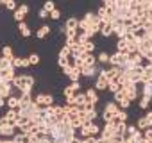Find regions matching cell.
Returning <instances> with one entry per match:
<instances>
[{
	"label": "cell",
	"instance_id": "6da1fadb",
	"mask_svg": "<svg viewBox=\"0 0 152 143\" xmlns=\"http://www.w3.org/2000/svg\"><path fill=\"white\" fill-rule=\"evenodd\" d=\"M34 84H36V79H34L32 75H27V74L16 75V77L13 79V88L18 90L20 93H32Z\"/></svg>",
	"mask_w": 152,
	"mask_h": 143
},
{
	"label": "cell",
	"instance_id": "7a4b0ae2",
	"mask_svg": "<svg viewBox=\"0 0 152 143\" xmlns=\"http://www.w3.org/2000/svg\"><path fill=\"white\" fill-rule=\"evenodd\" d=\"M138 86H140V84H134V82H131V81H129V82H125V84L122 86V91L125 93V97H127L131 102H132V100H136V98H140V95H141Z\"/></svg>",
	"mask_w": 152,
	"mask_h": 143
},
{
	"label": "cell",
	"instance_id": "3957f363",
	"mask_svg": "<svg viewBox=\"0 0 152 143\" xmlns=\"http://www.w3.org/2000/svg\"><path fill=\"white\" fill-rule=\"evenodd\" d=\"M118 109H120V107H118V104H116L115 100L107 102V104H106V107H104V111H102V120H104V123L113 122V120H115V115H116V111H118Z\"/></svg>",
	"mask_w": 152,
	"mask_h": 143
},
{
	"label": "cell",
	"instance_id": "277c9868",
	"mask_svg": "<svg viewBox=\"0 0 152 143\" xmlns=\"http://www.w3.org/2000/svg\"><path fill=\"white\" fill-rule=\"evenodd\" d=\"M129 61V54H124V52H115V54H109V64L111 66H124L125 63Z\"/></svg>",
	"mask_w": 152,
	"mask_h": 143
},
{
	"label": "cell",
	"instance_id": "5b68a950",
	"mask_svg": "<svg viewBox=\"0 0 152 143\" xmlns=\"http://www.w3.org/2000/svg\"><path fill=\"white\" fill-rule=\"evenodd\" d=\"M61 70H63V74H64L72 82H73V81H79V79L83 77V75H81V70L75 68L73 64H68V66H64V68H61Z\"/></svg>",
	"mask_w": 152,
	"mask_h": 143
},
{
	"label": "cell",
	"instance_id": "8992f818",
	"mask_svg": "<svg viewBox=\"0 0 152 143\" xmlns=\"http://www.w3.org/2000/svg\"><path fill=\"white\" fill-rule=\"evenodd\" d=\"M34 102L41 107H47V106H54V97L50 93H38L34 97Z\"/></svg>",
	"mask_w": 152,
	"mask_h": 143
},
{
	"label": "cell",
	"instance_id": "52a82bcc",
	"mask_svg": "<svg viewBox=\"0 0 152 143\" xmlns=\"http://www.w3.org/2000/svg\"><path fill=\"white\" fill-rule=\"evenodd\" d=\"M29 15V6L27 4H22V6H18L16 7V11L13 13V18H15V22H23L25 20V16Z\"/></svg>",
	"mask_w": 152,
	"mask_h": 143
},
{
	"label": "cell",
	"instance_id": "ba28073f",
	"mask_svg": "<svg viewBox=\"0 0 152 143\" xmlns=\"http://www.w3.org/2000/svg\"><path fill=\"white\" fill-rule=\"evenodd\" d=\"M107 84H109V81H107V77H104L102 74H99L97 75V81H95V90L97 91H104V90H107Z\"/></svg>",
	"mask_w": 152,
	"mask_h": 143
},
{
	"label": "cell",
	"instance_id": "9c48e42d",
	"mask_svg": "<svg viewBox=\"0 0 152 143\" xmlns=\"http://www.w3.org/2000/svg\"><path fill=\"white\" fill-rule=\"evenodd\" d=\"M16 131H18V129H16L13 123H6L2 129H0V136H2V138H13Z\"/></svg>",
	"mask_w": 152,
	"mask_h": 143
},
{
	"label": "cell",
	"instance_id": "30bf717a",
	"mask_svg": "<svg viewBox=\"0 0 152 143\" xmlns=\"http://www.w3.org/2000/svg\"><path fill=\"white\" fill-rule=\"evenodd\" d=\"M11 63H13V66H15V68H29V66H31L29 57H18V55H15Z\"/></svg>",
	"mask_w": 152,
	"mask_h": 143
},
{
	"label": "cell",
	"instance_id": "8fae6325",
	"mask_svg": "<svg viewBox=\"0 0 152 143\" xmlns=\"http://www.w3.org/2000/svg\"><path fill=\"white\" fill-rule=\"evenodd\" d=\"M64 29H66V31H79V18L70 16V18L64 22Z\"/></svg>",
	"mask_w": 152,
	"mask_h": 143
},
{
	"label": "cell",
	"instance_id": "7c38bea8",
	"mask_svg": "<svg viewBox=\"0 0 152 143\" xmlns=\"http://www.w3.org/2000/svg\"><path fill=\"white\" fill-rule=\"evenodd\" d=\"M84 95H86L88 102H91V104H95V106H97V102H99V91H97L95 88H88Z\"/></svg>",
	"mask_w": 152,
	"mask_h": 143
},
{
	"label": "cell",
	"instance_id": "4fadbf2b",
	"mask_svg": "<svg viewBox=\"0 0 152 143\" xmlns=\"http://www.w3.org/2000/svg\"><path fill=\"white\" fill-rule=\"evenodd\" d=\"M86 102H88V98H86V95H84V93L77 91V93L73 95V106H77V107H83Z\"/></svg>",
	"mask_w": 152,
	"mask_h": 143
},
{
	"label": "cell",
	"instance_id": "5bb4252c",
	"mask_svg": "<svg viewBox=\"0 0 152 143\" xmlns=\"http://www.w3.org/2000/svg\"><path fill=\"white\" fill-rule=\"evenodd\" d=\"M6 106L9 109H18L20 107V97L18 95H11L9 98H6Z\"/></svg>",
	"mask_w": 152,
	"mask_h": 143
},
{
	"label": "cell",
	"instance_id": "9a60e30c",
	"mask_svg": "<svg viewBox=\"0 0 152 143\" xmlns=\"http://www.w3.org/2000/svg\"><path fill=\"white\" fill-rule=\"evenodd\" d=\"M18 31H20L22 38H31V34H32L31 27H29V25H27L25 22H20V23H18Z\"/></svg>",
	"mask_w": 152,
	"mask_h": 143
},
{
	"label": "cell",
	"instance_id": "2e32d148",
	"mask_svg": "<svg viewBox=\"0 0 152 143\" xmlns=\"http://www.w3.org/2000/svg\"><path fill=\"white\" fill-rule=\"evenodd\" d=\"M100 36L102 38H111L113 36V27L109 25V23H102V27H100Z\"/></svg>",
	"mask_w": 152,
	"mask_h": 143
},
{
	"label": "cell",
	"instance_id": "e0dca14e",
	"mask_svg": "<svg viewBox=\"0 0 152 143\" xmlns=\"http://www.w3.org/2000/svg\"><path fill=\"white\" fill-rule=\"evenodd\" d=\"M48 34H50V27H48V25H41V27L36 31V38H38V39H45Z\"/></svg>",
	"mask_w": 152,
	"mask_h": 143
},
{
	"label": "cell",
	"instance_id": "ac0fdd59",
	"mask_svg": "<svg viewBox=\"0 0 152 143\" xmlns=\"http://www.w3.org/2000/svg\"><path fill=\"white\" fill-rule=\"evenodd\" d=\"M83 63H84V66H95V64H97V55H93V54H84V55H83Z\"/></svg>",
	"mask_w": 152,
	"mask_h": 143
},
{
	"label": "cell",
	"instance_id": "d6986e66",
	"mask_svg": "<svg viewBox=\"0 0 152 143\" xmlns=\"http://www.w3.org/2000/svg\"><path fill=\"white\" fill-rule=\"evenodd\" d=\"M84 125H86L90 136H99V134H100V127H99L95 122H90V123H84Z\"/></svg>",
	"mask_w": 152,
	"mask_h": 143
},
{
	"label": "cell",
	"instance_id": "ffe728a7",
	"mask_svg": "<svg viewBox=\"0 0 152 143\" xmlns=\"http://www.w3.org/2000/svg\"><path fill=\"white\" fill-rule=\"evenodd\" d=\"M141 95L152 98V82H141V90H140Z\"/></svg>",
	"mask_w": 152,
	"mask_h": 143
},
{
	"label": "cell",
	"instance_id": "44dd1931",
	"mask_svg": "<svg viewBox=\"0 0 152 143\" xmlns=\"http://www.w3.org/2000/svg\"><path fill=\"white\" fill-rule=\"evenodd\" d=\"M4 118H6L9 123L15 125V122H16V118H18V109H9V111L4 115Z\"/></svg>",
	"mask_w": 152,
	"mask_h": 143
},
{
	"label": "cell",
	"instance_id": "7402d4cb",
	"mask_svg": "<svg viewBox=\"0 0 152 143\" xmlns=\"http://www.w3.org/2000/svg\"><path fill=\"white\" fill-rule=\"evenodd\" d=\"M13 141H15V143H29V136L18 131V132H15V136H13Z\"/></svg>",
	"mask_w": 152,
	"mask_h": 143
},
{
	"label": "cell",
	"instance_id": "603a6c76",
	"mask_svg": "<svg viewBox=\"0 0 152 143\" xmlns=\"http://www.w3.org/2000/svg\"><path fill=\"white\" fill-rule=\"evenodd\" d=\"M115 120H116V122H127V120H129V113H127L125 109H118L116 115H115Z\"/></svg>",
	"mask_w": 152,
	"mask_h": 143
},
{
	"label": "cell",
	"instance_id": "cb8c5ba5",
	"mask_svg": "<svg viewBox=\"0 0 152 143\" xmlns=\"http://www.w3.org/2000/svg\"><path fill=\"white\" fill-rule=\"evenodd\" d=\"M150 100H152V98H148V97H145V95H140V100H138V106H140V109H148V106H150Z\"/></svg>",
	"mask_w": 152,
	"mask_h": 143
},
{
	"label": "cell",
	"instance_id": "d4e9b609",
	"mask_svg": "<svg viewBox=\"0 0 152 143\" xmlns=\"http://www.w3.org/2000/svg\"><path fill=\"white\" fill-rule=\"evenodd\" d=\"M116 50L127 54V39H125V38H120V39L116 41Z\"/></svg>",
	"mask_w": 152,
	"mask_h": 143
},
{
	"label": "cell",
	"instance_id": "484cf974",
	"mask_svg": "<svg viewBox=\"0 0 152 143\" xmlns=\"http://www.w3.org/2000/svg\"><path fill=\"white\" fill-rule=\"evenodd\" d=\"M107 90H109L111 93H116V91H120V90H122V86H120V82H118L116 79H113V81H109Z\"/></svg>",
	"mask_w": 152,
	"mask_h": 143
},
{
	"label": "cell",
	"instance_id": "4316f807",
	"mask_svg": "<svg viewBox=\"0 0 152 143\" xmlns=\"http://www.w3.org/2000/svg\"><path fill=\"white\" fill-rule=\"evenodd\" d=\"M131 139H132V143H147L145 138H143V131H136V132L131 136Z\"/></svg>",
	"mask_w": 152,
	"mask_h": 143
},
{
	"label": "cell",
	"instance_id": "83f0119b",
	"mask_svg": "<svg viewBox=\"0 0 152 143\" xmlns=\"http://www.w3.org/2000/svg\"><path fill=\"white\" fill-rule=\"evenodd\" d=\"M2 57H6V59H11V61H13V57H15V52H13V48H11L9 45H6V47L2 48Z\"/></svg>",
	"mask_w": 152,
	"mask_h": 143
},
{
	"label": "cell",
	"instance_id": "f1b7e54d",
	"mask_svg": "<svg viewBox=\"0 0 152 143\" xmlns=\"http://www.w3.org/2000/svg\"><path fill=\"white\" fill-rule=\"evenodd\" d=\"M97 63H99V64H107V63H109V54H107V52H100V54L97 55Z\"/></svg>",
	"mask_w": 152,
	"mask_h": 143
},
{
	"label": "cell",
	"instance_id": "f546056e",
	"mask_svg": "<svg viewBox=\"0 0 152 143\" xmlns=\"http://www.w3.org/2000/svg\"><path fill=\"white\" fill-rule=\"evenodd\" d=\"M83 48H84L86 54H93V52H95V43H93L91 39H88V41L83 45Z\"/></svg>",
	"mask_w": 152,
	"mask_h": 143
},
{
	"label": "cell",
	"instance_id": "4dcf8cb0",
	"mask_svg": "<svg viewBox=\"0 0 152 143\" xmlns=\"http://www.w3.org/2000/svg\"><path fill=\"white\" fill-rule=\"evenodd\" d=\"M11 66H13L11 59H6V57L0 55V70H7V68H11Z\"/></svg>",
	"mask_w": 152,
	"mask_h": 143
},
{
	"label": "cell",
	"instance_id": "1f68e13d",
	"mask_svg": "<svg viewBox=\"0 0 152 143\" xmlns=\"http://www.w3.org/2000/svg\"><path fill=\"white\" fill-rule=\"evenodd\" d=\"M70 64V57H64V55H57V66L59 68H64Z\"/></svg>",
	"mask_w": 152,
	"mask_h": 143
},
{
	"label": "cell",
	"instance_id": "d6a6232c",
	"mask_svg": "<svg viewBox=\"0 0 152 143\" xmlns=\"http://www.w3.org/2000/svg\"><path fill=\"white\" fill-rule=\"evenodd\" d=\"M136 127H138V131H145V129L148 127V123H147L145 116H140V118H138V122H136Z\"/></svg>",
	"mask_w": 152,
	"mask_h": 143
},
{
	"label": "cell",
	"instance_id": "836d02e7",
	"mask_svg": "<svg viewBox=\"0 0 152 143\" xmlns=\"http://www.w3.org/2000/svg\"><path fill=\"white\" fill-rule=\"evenodd\" d=\"M29 63H31V66H36V64H39V54H36V52L29 54Z\"/></svg>",
	"mask_w": 152,
	"mask_h": 143
},
{
	"label": "cell",
	"instance_id": "e575fe53",
	"mask_svg": "<svg viewBox=\"0 0 152 143\" xmlns=\"http://www.w3.org/2000/svg\"><path fill=\"white\" fill-rule=\"evenodd\" d=\"M63 95H64V100H68V98H73V95H75V91L70 88V84L63 90Z\"/></svg>",
	"mask_w": 152,
	"mask_h": 143
},
{
	"label": "cell",
	"instance_id": "d590c367",
	"mask_svg": "<svg viewBox=\"0 0 152 143\" xmlns=\"http://www.w3.org/2000/svg\"><path fill=\"white\" fill-rule=\"evenodd\" d=\"M143 138H145L147 143H152V127H147V129L143 131Z\"/></svg>",
	"mask_w": 152,
	"mask_h": 143
},
{
	"label": "cell",
	"instance_id": "8d00e7d4",
	"mask_svg": "<svg viewBox=\"0 0 152 143\" xmlns=\"http://www.w3.org/2000/svg\"><path fill=\"white\" fill-rule=\"evenodd\" d=\"M43 9H45V11H47V13H52V11H54V9H56V4H54V2H52V0H47V2H45V4H43Z\"/></svg>",
	"mask_w": 152,
	"mask_h": 143
},
{
	"label": "cell",
	"instance_id": "74e56055",
	"mask_svg": "<svg viewBox=\"0 0 152 143\" xmlns=\"http://www.w3.org/2000/svg\"><path fill=\"white\" fill-rule=\"evenodd\" d=\"M106 15H107V9H106V7H104V6H100V7H99V9H97V16H99V20H100V22H102V20H104V18H106Z\"/></svg>",
	"mask_w": 152,
	"mask_h": 143
},
{
	"label": "cell",
	"instance_id": "f35d334b",
	"mask_svg": "<svg viewBox=\"0 0 152 143\" xmlns=\"http://www.w3.org/2000/svg\"><path fill=\"white\" fill-rule=\"evenodd\" d=\"M124 98H127V97H125V93H124L122 90H120V91H116V93H113V100H115L116 104H118L120 100H124Z\"/></svg>",
	"mask_w": 152,
	"mask_h": 143
},
{
	"label": "cell",
	"instance_id": "ab89813d",
	"mask_svg": "<svg viewBox=\"0 0 152 143\" xmlns=\"http://www.w3.org/2000/svg\"><path fill=\"white\" fill-rule=\"evenodd\" d=\"M118 107L127 111V109L131 107V100H129V98H124V100H120V102H118Z\"/></svg>",
	"mask_w": 152,
	"mask_h": 143
},
{
	"label": "cell",
	"instance_id": "60d3db41",
	"mask_svg": "<svg viewBox=\"0 0 152 143\" xmlns=\"http://www.w3.org/2000/svg\"><path fill=\"white\" fill-rule=\"evenodd\" d=\"M16 7H18L16 0H11V2H7V4H6V9H7V11H13V13H15V11H16Z\"/></svg>",
	"mask_w": 152,
	"mask_h": 143
},
{
	"label": "cell",
	"instance_id": "b9f144b4",
	"mask_svg": "<svg viewBox=\"0 0 152 143\" xmlns=\"http://www.w3.org/2000/svg\"><path fill=\"white\" fill-rule=\"evenodd\" d=\"M38 18H39V20H47V18H50V13H47V11L41 7V9L38 11Z\"/></svg>",
	"mask_w": 152,
	"mask_h": 143
},
{
	"label": "cell",
	"instance_id": "7bdbcfd3",
	"mask_svg": "<svg viewBox=\"0 0 152 143\" xmlns=\"http://www.w3.org/2000/svg\"><path fill=\"white\" fill-rule=\"evenodd\" d=\"M70 88L77 93V91H81V82H79V81H73V82H70Z\"/></svg>",
	"mask_w": 152,
	"mask_h": 143
},
{
	"label": "cell",
	"instance_id": "ee69618b",
	"mask_svg": "<svg viewBox=\"0 0 152 143\" xmlns=\"http://www.w3.org/2000/svg\"><path fill=\"white\" fill-rule=\"evenodd\" d=\"M50 18H52V20H56V22H57V20H59V18H61V11H59V9H57V7H56V9H54V11H52V13H50Z\"/></svg>",
	"mask_w": 152,
	"mask_h": 143
},
{
	"label": "cell",
	"instance_id": "f6af8a7d",
	"mask_svg": "<svg viewBox=\"0 0 152 143\" xmlns=\"http://www.w3.org/2000/svg\"><path fill=\"white\" fill-rule=\"evenodd\" d=\"M59 55H64V57H70V47H63L61 50H59Z\"/></svg>",
	"mask_w": 152,
	"mask_h": 143
},
{
	"label": "cell",
	"instance_id": "bcb514c9",
	"mask_svg": "<svg viewBox=\"0 0 152 143\" xmlns=\"http://www.w3.org/2000/svg\"><path fill=\"white\" fill-rule=\"evenodd\" d=\"M136 131H138V127H136V125H129V123H127V129H125V132H127L129 136H132Z\"/></svg>",
	"mask_w": 152,
	"mask_h": 143
},
{
	"label": "cell",
	"instance_id": "7dc6e473",
	"mask_svg": "<svg viewBox=\"0 0 152 143\" xmlns=\"http://www.w3.org/2000/svg\"><path fill=\"white\" fill-rule=\"evenodd\" d=\"M145 120H147V123H148V127H152V111H147L145 115Z\"/></svg>",
	"mask_w": 152,
	"mask_h": 143
},
{
	"label": "cell",
	"instance_id": "c3c4849f",
	"mask_svg": "<svg viewBox=\"0 0 152 143\" xmlns=\"http://www.w3.org/2000/svg\"><path fill=\"white\" fill-rule=\"evenodd\" d=\"M6 123H9V122H7V120H6L4 116H0V129H2V127H4Z\"/></svg>",
	"mask_w": 152,
	"mask_h": 143
},
{
	"label": "cell",
	"instance_id": "681fc988",
	"mask_svg": "<svg viewBox=\"0 0 152 143\" xmlns=\"http://www.w3.org/2000/svg\"><path fill=\"white\" fill-rule=\"evenodd\" d=\"M120 143H132V139H131V138H122Z\"/></svg>",
	"mask_w": 152,
	"mask_h": 143
},
{
	"label": "cell",
	"instance_id": "f907efd6",
	"mask_svg": "<svg viewBox=\"0 0 152 143\" xmlns=\"http://www.w3.org/2000/svg\"><path fill=\"white\" fill-rule=\"evenodd\" d=\"M4 106H6V98L0 97V107H4Z\"/></svg>",
	"mask_w": 152,
	"mask_h": 143
},
{
	"label": "cell",
	"instance_id": "816d5d0a",
	"mask_svg": "<svg viewBox=\"0 0 152 143\" xmlns=\"http://www.w3.org/2000/svg\"><path fill=\"white\" fill-rule=\"evenodd\" d=\"M0 2H2V6H6L7 2H11V0H0Z\"/></svg>",
	"mask_w": 152,
	"mask_h": 143
},
{
	"label": "cell",
	"instance_id": "f5cc1de1",
	"mask_svg": "<svg viewBox=\"0 0 152 143\" xmlns=\"http://www.w3.org/2000/svg\"><path fill=\"white\" fill-rule=\"evenodd\" d=\"M0 143H6V138H2V136H0Z\"/></svg>",
	"mask_w": 152,
	"mask_h": 143
},
{
	"label": "cell",
	"instance_id": "db71d44e",
	"mask_svg": "<svg viewBox=\"0 0 152 143\" xmlns=\"http://www.w3.org/2000/svg\"><path fill=\"white\" fill-rule=\"evenodd\" d=\"M100 2H102V4H104V2H106V0H100Z\"/></svg>",
	"mask_w": 152,
	"mask_h": 143
},
{
	"label": "cell",
	"instance_id": "11a10c76",
	"mask_svg": "<svg viewBox=\"0 0 152 143\" xmlns=\"http://www.w3.org/2000/svg\"><path fill=\"white\" fill-rule=\"evenodd\" d=\"M0 6H2V2H0Z\"/></svg>",
	"mask_w": 152,
	"mask_h": 143
}]
</instances>
